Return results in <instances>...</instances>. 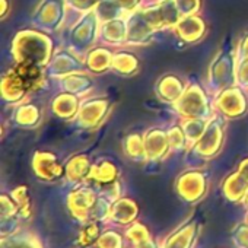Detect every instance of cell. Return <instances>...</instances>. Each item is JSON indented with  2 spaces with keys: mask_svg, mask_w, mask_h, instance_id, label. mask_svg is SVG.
Wrapping results in <instances>:
<instances>
[{
  "mask_svg": "<svg viewBox=\"0 0 248 248\" xmlns=\"http://www.w3.org/2000/svg\"><path fill=\"white\" fill-rule=\"evenodd\" d=\"M11 51L16 63L28 62L43 67L48 66L54 54L51 38L47 34L31 28L22 30L15 35Z\"/></svg>",
  "mask_w": 248,
  "mask_h": 248,
  "instance_id": "1",
  "label": "cell"
},
{
  "mask_svg": "<svg viewBox=\"0 0 248 248\" xmlns=\"http://www.w3.org/2000/svg\"><path fill=\"white\" fill-rule=\"evenodd\" d=\"M236 85V59L233 51H219L207 72V86L209 93L216 96L222 91Z\"/></svg>",
  "mask_w": 248,
  "mask_h": 248,
  "instance_id": "2",
  "label": "cell"
},
{
  "mask_svg": "<svg viewBox=\"0 0 248 248\" xmlns=\"http://www.w3.org/2000/svg\"><path fill=\"white\" fill-rule=\"evenodd\" d=\"M177 112L183 118H206L213 117V108L207 92L197 83H188L181 98L174 104Z\"/></svg>",
  "mask_w": 248,
  "mask_h": 248,
  "instance_id": "3",
  "label": "cell"
},
{
  "mask_svg": "<svg viewBox=\"0 0 248 248\" xmlns=\"http://www.w3.org/2000/svg\"><path fill=\"white\" fill-rule=\"evenodd\" d=\"M99 28L101 22L96 16L95 9L83 14V16L78 21L75 27H72L70 32V50L76 54H86L93 43L99 38Z\"/></svg>",
  "mask_w": 248,
  "mask_h": 248,
  "instance_id": "4",
  "label": "cell"
},
{
  "mask_svg": "<svg viewBox=\"0 0 248 248\" xmlns=\"http://www.w3.org/2000/svg\"><path fill=\"white\" fill-rule=\"evenodd\" d=\"M223 138H225V117H222L219 114L213 115L209 120V124H207L204 133L190 148V151L202 159L213 158L222 149Z\"/></svg>",
  "mask_w": 248,
  "mask_h": 248,
  "instance_id": "5",
  "label": "cell"
},
{
  "mask_svg": "<svg viewBox=\"0 0 248 248\" xmlns=\"http://www.w3.org/2000/svg\"><path fill=\"white\" fill-rule=\"evenodd\" d=\"M213 109L225 118H239L248 111V98L244 92V88L233 85L213 99Z\"/></svg>",
  "mask_w": 248,
  "mask_h": 248,
  "instance_id": "6",
  "label": "cell"
},
{
  "mask_svg": "<svg viewBox=\"0 0 248 248\" xmlns=\"http://www.w3.org/2000/svg\"><path fill=\"white\" fill-rule=\"evenodd\" d=\"M111 104L107 98L102 96H86L80 102L79 112L76 115V121L79 127L85 130H93L101 126V123L105 120Z\"/></svg>",
  "mask_w": 248,
  "mask_h": 248,
  "instance_id": "7",
  "label": "cell"
},
{
  "mask_svg": "<svg viewBox=\"0 0 248 248\" xmlns=\"http://www.w3.org/2000/svg\"><path fill=\"white\" fill-rule=\"evenodd\" d=\"M145 18L152 25L155 31L174 28L175 24L181 19V15L177 9L174 0H164V2H155L154 5L142 8Z\"/></svg>",
  "mask_w": 248,
  "mask_h": 248,
  "instance_id": "8",
  "label": "cell"
},
{
  "mask_svg": "<svg viewBox=\"0 0 248 248\" xmlns=\"http://www.w3.org/2000/svg\"><path fill=\"white\" fill-rule=\"evenodd\" d=\"M46 70H47L48 75L62 79V78H64V76H67L70 73L82 72V70H86V69H85L83 60L79 59V54H76L70 48H66V50H59L57 53L53 54L48 66L46 67Z\"/></svg>",
  "mask_w": 248,
  "mask_h": 248,
  "instance_id": "9",
  "label": "cell"
},
{
  "mask_svg": "<svg viewBox=\"0 0 248 248\" xmlns=\"http://www.w3.org/2000/svg\"><path fill=\"white\" fill-rule=\"evenodd\" d=\"M155 30L140 9L127 15V43L126 46H146L151 43Z\"/></svg>",
  "mask_w": 248,
  "mask_h": 248,
  "instance_id": "10",
  "label": "cell"
},
{
  "mask_svg": "<svg viewBox=\"0 0 248 248\" xmlns=\"http://www.w3.org/2000/svg\"><path fill=\"white\" fill-rule=\"evenodd\" d=\"M175 188L184 200L196 202L200 197H203L207 190L206 175L200 171H187L178 177Z\"/></svg>",
  "mask_w": 248,
  "mask_h": 248,
  "instance_id": "11",
  "label": "cell"
},
{
  "mask_svg": "<svg viewBox=\"0 0 248 248\" xmlns=\"http://www.w3.org/2000/svg\"><path fill=\"white\" fill-rule=\"evenodd\" d=\"M32 170L43 181H56L64 174V167L53 152L38 151L32 158Z\"/></svg>",
  "mask_w": 248,
  "mask_h": 248,
  "instance_id": "12",
  "label": "cell"
},
{
  "mask_svg": "<svg viewBox=\"0 0 248 248\" xmlns=\"http://www.w3.org/2000/svg\"><path fill=\"white\" fill-rule=\"evenodd\" d=\"M172 31L183 43L194 44V43H199L206 35L207 25L204 19L197 14V15L181 16V19L175 24Z\"/></svg>",
  "mask_w": 248,
  "mask_h": 248,
  "instance_id": "13",
  "label": "cell"
},
{
  "mask_svg": "<svg viewBox=\"0 0 248 248\" xmlns=\"http://www.w3.org/2000/svg\"><path fill=\"white\" fill-rule=\"evenodd\" d=\"M98 196L89 187H79L72 191L67 197V204L72 215L78 219L86 220L91 216L92 207L95 206Z\"/></svg>",
  "mask_w": 248,
  "mask_h": 248,
  "instance_id": "14",
  "label": "cell"
},
{
  "mask_svg": "<svg viewBox=\"0 0 248 248\" xmlns=\"http://www.w3.org/2000/svg\"><path fill=\"white\" fill-rule=\"evenodd\" d=\"M66 16L64 0H44L35 12V22L47 30H57Z\"/></svg>",
  "mask_w": 248,
  "mask_h": 248,
  "instance_id": "15",
  "label": "cell"
},
{
  "mask_svg": "<svg viewBox=\"0 0 248 248\" xmlns=\"http://www.w3.org/2000/svg\"><path fill=\"white\" fill-rule=\"evenodd\" d=\"M14 69L18 73L19 79L22 80L28 93L40 91L47 83V70L46 67L40 64L21 62V63H16Z\"/></svg>",
  "mask_w": 248,
  "mask_h": 248,
  "instance_id": "16",
  "label": "cell"
},
{
  "mask_svg": "<svg viewBox=\"0 0 248 248\" xmlns=\"http://www.w3.org/2000/svg\"><path fill=\"white\" fill-rule=\"evenodd\" d=\"M145 140V149H146V158L148 161H159L164 159L170 152V140H168V133L159 127L149 129L143 135Z\"/></svg>",
  "mask_w": 248,
  "mask_h": 248,
  "instance_id": "17",
  "label": "cell"
},
{
  "mask_svg": "<svg viewBox=\"0 0 248 248\" xmlns=\"http://www.w3.org/2000/svg\"><path fill=\"white\" fill-rule=\"evenodd\" d=\"M99 40L105 46L118 47L127 43V16H120L101 24Z\"/></svg>",
  "mask_w": 248,
  "mask_h": 248,
  "instance_id": "18",
  "label": "cell"
},
{
  "mask_svg": "<svg viewBox=\"0 0 248 248\" xmlns=\"http://www.w3.org/2000/svg\"><path fill=\"white\" fill-rule=\"evenodd\" d=\"M0 91H2V98L9 104H21L28 95L15 69H9L6 73H3L2 83H0Z\"/></svg>",
  "mask_w": 248,
  "mask_h": 248,
  "instance_id": "19",
  "label": "cell"
},
{
  "mask_svg": "<svg viewBox=\"0 0 248 248\" xmlns=\"http://www.w3.org/2000/svg\"><path fill=\"white\" fill-rule=\"evenodd\" d=\"M187 83L175 75H165L158 79L155 91L159 99L168 104H175L184 93Z\"/></svg>",
  "mask_w": 248,
  "mask_h": 248,
  "instance_id": "20",
  "label": "cell"
},
{
  "mask_svg": "<svg viewBox=\"0 0 248 248\" xmlns=\"http://www.w3.org/2000/svg\"><path fill=\"white\" fill-rule=\"evenodd\" d=\"M62 89L78 95L79 98H86L93 89V79L89 76L88 70L75 72L62 78Z\"/></svg>",
  "mask_w": 248,
  "mask_h": 248,
  "instance_id": "21",
  "label": "cell"
},
{
  "mask_svg": "<svg viewBox=\"0 0 248 248\" xmlns=\"http://www.w3.org/2000/svg\"><path fill=\"white\" fill-rule=\"evenodd\" d=\"M114 51L108 47H93L83 56L85 69L89 73H104L111 69Z\"/></svg>",
  "mask_w": 248,
  "mask_h": 248,
  "instance_id": "22",
  "label": "cell"
},
{
  "mask_svg": "<svg viewBox=\"0 0 248 248\" xmlns=\"http://www.w3.org/2000/svg\"><path fill=\"white\" fill-rule=\"evenodd\" d=\"M80 98L70 92L59 93L51 102V111L56 117L63 120H73L76 118L79 108H80Z\"/></svg>",
  "mask_w": 248,
  "mask_h": 248,
  "instance_id": "23",
  "label": "cell"
},
{
  "mask_svg": "<svg viewBox=\"0 0 248 248\" xmlns=\"http://www.w3.org/2000/svg\"><path fill=\"white\" fill-rule=\"evenodd\" d=\"M222 191L225 197L231 202H244L248 193V180L239 171H235L225 178L222 184Z\"/></svg>",
  "mask_w": 248,
  "mask_h": 248,
  "instance_id": "24",
  "label": "cell"
},
{
  "mask_svg": "<svg viewBox=\"0 0 248 248\" xmlns=\"http://www.w3.org/2000/svg\"><path fill=\"white\" fill-rule=\"evenodd\" d=\"M41 117L43 114L38 105L30 102L16 104V108L14 111V121L24 129H35L41 123Z\"/></svg>",
  "mask_w": 248,
  "mask_h": 248,
  "instance_id": "25",
  "label": "cell"
},
{
  "mask_svg": "<svg viewBox=\"0 0 248 248\" xmlns=\"http://www.w3.org/2000/svg\"><path fill=\"white\" fill-rule=\"evenodd\" d=\"M92 164L89 156L86 155H75L64 165V175L72 183H83L88 181V175L91 172Z\"/></svg>",
  "mask_w": 248,
  "mask_h": 248,
  "instance_id": "26",
  "label": "cell"
},
{
  "mask_svg": "<svg viewBox=\"0 0 248 248\" xmlns=\"http://www.w3.org/2000/svg\"><path fill=\"white\" fill-rule=\"evenodd\" d=\"M138 212H139L138 204L132 199H117L111 204L109 219L112 222L126 225V223H130L136 219Z\"/></svg>",
  "mask_w": 248,
  "mask_h": 248,
  "instance_id": "27",
  "label": "cell"
},
{
  "mask_svg": "<svg viewBox=\"0 0 248 248\" xmlns=\"http://www.w3.org/2000/svg\"><path fill=\"white\" fill-rule=\"evenodd\" d=\"M118 180V168L107 159L98 161L92 164L91 172L88 175V181H93L99 186H108Z\"/></svg>",
  "mask_w": 248,
  "mask_h": 248,
  "instance_id": "28",
  "label": "cell"
},
{
  "mask_svg": "<svg viewBox=\"0 0 248 248\" xmlns=\"http://www.w3.org/2000/svg\"><path fill=\"white\" fill-rule=\"evenodd\" d=\"M139 59L130 51H114L111 70L123 76H132L139 70Z\"/></svg>",
  "mask_w": 248,
  "mask_h": 248,
  "instance_id": "29",
  "label": "cell"
},
{
  "mask_svg": "<svg viewBox=\"0 0 248 248\" xmlns=\"http://www.w3.org/2000/svg\"><path fill=\"white\" fill-rule=\"evenodd\" d=\"M209 124V120L206 118H183L180 126L183 127V132L186 135L187 143H188V149L202 138V135L204 133L206 127Z\"/></svg>",
  "mask_w": 248,
  "mask_h": 248,
  "instance_id": "30",
  "label": "cell"
},
{
  "mask_svg": "<svg viewBox=\"0 0 248 248\" xmlns=\"http://www.w3.org/2000/svg\"><path fill=\"white\" fill-rule=\"evenodd\" d=\"M123 149L126 156H129L133 161H148L146 158V149H145V140L143 136L139 133H130L126 136L123 142Z\"/></svg>",
  "mask_w": 248,
  "mask_h": 248,
  "instance_id": "31",
  "label": "cell"
},
{
  "mask_svg": "<svg viewBox=\"0 0 248 248\" xmlns=\"http://www.w3.org/2000/svg\"><path fill=\"white\" fill-rule=\"evenodd\" d=\"M11 196L14 197V200L18 204L19 209V215L24 219H30L32 215V204H31V197H30V191L27 186H18L16 188L12 190Z\"/></svg>",
  "mask_w": 248,
  "mask_h": 248,
  "instance_id": "32",
  "label": "cell"
},
{
  "mask_svg": "<svg viewBox=\"0 0 248 248\" xmlns=\"http://www.w3.org/2000/svg\"><path fill=\"white\" fill-rule=\"evenodd\" d=\"M193 235H194V228L193 226L183 228L181 231H178L175 235H172L167 241L164 248H188V245L191 244Z\"/></svg>",
  "mask_w": 248,
  "mask_h": 248,
  "instance_id": "33",
  "label": "cell"
},
{
  "mask_svg": "<svg viewBox=\"0 0 248 248\" xmlns=\"http://www.w3.org/2000/svg\"><path fill=\"white\" fill-rule=\"evenodd\" d=\"M168 140H170V146H171V152H178V151H184L188 149V143L186 139V135L183 132V127L178 126V124H174L168 130Z\"/></svg>",
  "mask_w": 248,
  "mask_h": 248,
  "instance_id": "34",
  "label": "cell"
},
{
  "mask_svg": "<svg viewBox=\"0 0 248 248\" xmlns=\"http://www.w3.org/2000/svg\"><path fill=\"white\" fill-rule=\"evenodd\" d=\"M99 236L101 235H99V228H98L96 222L95 220H89L88 225L80 229L79 236H78V242L82 247H88L92 242H96Z\"/></svg>",
  "mask_w": 248,
  "mask_h": 248,
  "instance_id": "35",
  "label": "cell"
},
{
  "mask_svg": "<svg viewBox=\"0 0 248 248\" xmlns=\"http://www.w3.org/2000/svg\"><path fill=\"white\" fill-rule=\"evenodd\" d=\"M181 16L197 15L202 9V0H174Z\"/></svg>",
  "mask_w": 248,
  "mask_h": 248,
  "instance_id": "36",
  "label": "cell"
},
{
  "mask_svg": "<svg viewBox=\"0 0 248 248\" xmlns=\"http://www.w3.org/2000/svg\"><path fill=\"white\" fill-rule=\"evenodd\" d=\"M99 248H123V239L121 236L114 231H107L102 233L96 241Z\"/></svg>",
  "mask_w": 248,
  "mask_h": 248,
  "instance_id": "37",
  "label": "cell"
},
{
  "mask_svg": "<svg viewBox=\"0 0 248 248\" xmlns=\"http://www.w3.org/2000/svg\"><path fill=\"white\" fill-rule=\"evenodd\" d=\"M102 0H64L66 6L72 8L73 11H78L79 14H88L93 11Z\"/></svg>",
  "mask_w": 248,
  "mask_h": 248,
  "instance_id": "38",
  "label": "cell"
},
{
  "mask_svg": "<svg viewBox=\"0 0 248 248\" xmlns=\"http://www.w3.org/2000/svg\"><path fill=\"white\" fill-rule=\"evenodd\" d=\"M16 213H19V209L14 197L8 194H2V219L3 220L12 219Z\"/></svg>",
  "mask_w": 248,
  "mask_h": 248,
  "instance_id": "39",
  "label": "cell"
},
{
  "mask_svg": "<svg viewBox=\"0 0 248 248\" xmlns=\"http://www.w3.org/2000/svg\"><path fill=\"white\" fill-rule=\"evenodd\" d=\"M127 238L132 239L136 245L138 244H142V242H146L151 239V233L148 232V229L143 226V225H133L129 231H127Z\"/></svg>",
  "mask_w": 248,
  "mask_h": 248,
  "instance_id": "40",
  "label": "cell"
},
{
  "mask_svg": "<svg viewBox=\"0 0 248 248\" xmlns=\"http://www.w3.org/2000/svg\"><path fill=\"white\" fill-rule=\"evenodd\" d=\"M236 85L248 89V59L236 62Z\"/></svg>",
  "mask_w": 248,
  "mask_h": 248,
  "instance_id": "41",
  "label": "cell"
},
{
  "mask_svg": "<svg viewBox=\"0 0 248 248\" xmlns=\"http://www.w3.org/2000/svg\"><path fill=\"white\" fill-rule=\"evenodd\" d=\"M114 2H115L124 12H126L127 15L142 8V6H140V5H142V0H114Z\"/></svg>",
  "mask_w": 248,
  "mask_h": 248,
  "instance_id": "42",
  "label": "cell"
},
{
  "mask_svg": "<svg viewBox=\"0 0 248 248\" xmlns=\"http://www.w3.org/2000/svg\"><path fill=\"white\" fill-rule=\"evenodd\" d=\"M233 54H235L236 62L248 59V34L241 38V41L238 43L236 48L233 50Z\"/></svg>",
  "mask_w": 248,
  "mask_h": 248,
  "instance_id": "43",
  "label": "cell"
},
{
  "mask_svg": "<svg viewBox=\"0 0 248 248\" xmlns=\"http://www.w3.org/2000/svg\"><path fill=\"white\" fill-rule=\"evenodd\" d=\"M236 239L242 247L248 248V225H242L241 228H238Z\"/></svg>",
  "mask_w": 248,
  "mask_h": 248,
  "instance_id": "44",
  "label": "cell"
},
{
  "mask_svg": "<svg viewBox=\"0 0 248 248\" xmlns=\"http://www.w3.org/2000/svg\"><path fill=\"white\" fill-rule=\"evenodd\" d=\"M11 11V2L9 0H0V18L5 19L6 15Z\"/></svg>",
  "mask_w": 248,
  "mask_h": 248,
  "instance_id": "45",
  "label": "cell"
},
{
  "mask_svg": "<svg viewBox=\"0 0 248 248\" xmlns=\"http://www.w3.org/2000/svg\"><path fill=\"white\" fill-rule=\"evenodd\" d=\"M238 171L248 180V158H245L244 161H241V164L238 167Z\"/></svg>",
  "mask_w": 248,
  "mask_h": 248,
  "instance_id": "46",
  "label": "cell"
},
{
  "mask_svg": "<svg viewBox=\"0 0 248 248\" xmlns=\"http://www.w3.org/2000/svg\"><path fill=\"white\" fill-rule=\"evenodd\" d=\"M22 239H18V242L12 244L9 248H35L34 242H21ZM5 248V247H3Z\"/></svg>",
  "mask_w": 248,
  "mask_h": 248,
  "instance_id": "47",
  "label": "cell"
},
{
  "mask_svg": "<svg viewBox=\"0 0 248 248\" xmlns=\"http://www.w3.org/2000/svg\"><path fill=\"white\" fill-rule=\"evenodd\" d=\"M136 248H156V247H155V245H154V242L149 239V241H146V242L138 244V245H136Z\"/></svg>",
  "mask_w": 248,
  "mask_h": 248,
  "instance_id": "48",
  "label": "cell"
},
{
  "mask_svg": "<svg viewBox=\"0 0 248 248\" xmlns=\"http://www.w3.org/2000/svg\"><path fill=\"white\" fill-rule=\"evenodd\" d=\"M244 203L248 206V193H247V196H245V199H244Z\"/></svg>",
  "mask_w": 248,
  "mask_h": 248,
  "instance_id": "49",
  "label": "cell"
},
{
  "mask_svg": "<svg viewBox=\"0 0 248 248\" xmlns=\"http://www.w3.org/2000/svg\"><path fill=\"white\" fill-rule=\"evenodd\" d=\"M155 2H164V0H155Z\"/></svg>",
  "mask_w": 248,
  "mask_h": 248,
  "instance_id": "50",
  "label": "cell"
},
{
  "mask_svg": "<svg viewBox=\"0 0 248 248\" xmlns=\"http://www.w3.org/2000/svg\"><path fill=\"white\" fill-rule=\"evenodd\" d=\"M247 223H248V216H247Z\"/></svg>",
  "mask_w": 248,
  "mask_h": 248,
  "instance_id": "51",
  "label": "cell"
}]
</instances>
